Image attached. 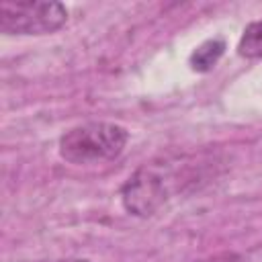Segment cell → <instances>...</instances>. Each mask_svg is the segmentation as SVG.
<instances>
[{
    "instance_id": "obj_5",
    "label": "cell",
    "mask_w": 262,
    "mask_h": 262,
    "mask_svg": "<svg viewBox=\"0 0 262 262\" xmlns=\"http://www.w3.org/2000/svg\"><path fill=\"white\" fill-rule=\"evenodd\" d=\"M237 53L250 59L262 57V20H254L244 29V35L237 43Z\"/></svg>"
},
{
    "instance_id": "obj_2",
    "label": "cell",
    "mask_w": 262,
    "mask_h": 262,
    "mask_svg": "<svg viewBox=\"0 0 262 262\" xmlns=\"http://www.w3.org/2000/svg\"><path fill=\"white\" fill-rule=\"evenodd\" d=\"M129 131L117 123L92 121L66 131L59 139V156L70 164H98L123 154Z\"/></svg>"
},
{
    "instance_id": "obj_1",
    "label": "cell",
    "mask_w": 262,
    "mask_h": 262,
    "mask_svg": "<svg viewBox=\"0 0 262 262\" xmlns=\"http://www.w3.org/2000/svg\"><path fill=\"white\" fill-rule=\"evenodd\" d=\"M201 164L186 156L158 158L139 166L121 186V203L135 217H151L201 180Z\"/></svg>"
},
{
    "instance_id": "obj_4",
    "label": "cell",
    "mask_w": 262,
    "mask_h": 262,
    "mask_svg": "<svg viewBox=\"0 0 262 262\" xmlns=\"http://www.w3.org/2000/svg\"><path fill=\"white\" fill-rule=\"evenodd\" d=\"M225 51V41L215 37V39H207L205 43H201L188 57V63H190V70L194 72H209L217 61L219 57L223 55Z\"/></svg>"
},
{
    "instance_id": "obj_7",
    "label": "cell",
    "mask_w": 262,
    "mask_h": 262,
    "mask_svg": "<svg viewBox=\"0 0 262 262\" xmlns=\"http://www.w3.org/2000/svg\"><path fill=\"white\" fill-rule=\"evenodd\" d=\"M55 262H90V260H84V258H68V260H55Z\"/></svg>"
},
{
    "instance_id": "obj_6",
    "label": "cell",
    "mask_w": 262,
    "mask_h": 262,
    "mask_svg": "<svg viewBox=\"0 0 262 262\" xmlns=\"http://www.w3.org/2000/svg\"><path fill=\"white\" fill-rule=\"evenodd\" d=\"M196 262H246V260L237 254H217V256H209V258H203Z\"/></svg>"
},
{
    "instance_id": "obj_3",
    "label": "cell",
    "mask_w": 262,
    "mask_h": 262,
    "mask_svg": "<svg viewBox=\"0 0 262 262\" xmlns=\"http://www.w3.org/2000/svg\"><path fill=\"white\" fill-rule=\"evenodd\" d=\"M68 10L59 2L25 0L0 4V31L4 35H47L61 29Z\"/></svg>"
}]
</instances>
